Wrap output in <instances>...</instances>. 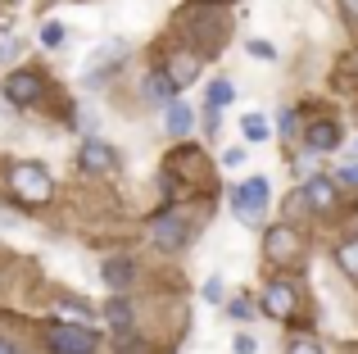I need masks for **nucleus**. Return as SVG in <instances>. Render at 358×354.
<instances>
[{
    "instance_id": "f257e3e1",
    "label": "nucleus",
    "mask_w": 358,
    "mask_h": 354,
    "mask_svg": "<svg viewBox=\"0 0 358 354\" xmlns=\"http://www.w3.org/2000/svg\"><path fill=\"white\" fill-rule=\"evenodd\" d=\"M9 191L23 204H50L55 182H50V173H45V164L27 160V164H14V169H9Z\"/></svg>"
},
{
    "instance_id": "f03ea898",
    "label": "nucleus",
    "mask_w": 358,
    "mask_h": 354,
    "mask_svg": "<svg viewBox=\"0 0 358 354\" xmlns=\"http://www.w3.org/2000/svg\"><path fill=\"white\" fill-rule=\"evenodd\" d=\"M231 204H236V218L241 222L259 227L263 213H268V182H263V177H245L236 191H231Z\"/></svg>"
},
{
    "instance_id": "7ed1b4c3",
    "label": "nucleus",
    "mask_w": 358,
    "mask_h": 354,
    "mask_svg": "<svg viewBox=\"0 0 358 354\" xmlns=\"http://www.w3.org/2000/svg\"><path fill=\"white\" fill-rule=\"evenodd\" d=\"M45 346H50V354H96L100 341H96V332L82 327V323H59V327H50Z\"/></svg>"
},
{
    "instance_id": "20e7f679",
    "label": "nucleus",
    "mask_w": 358,
    "mask_h": 354,
    "mask_svg": "<svg viewBox=\"0 0 358 354\" xmlns=\"http://www.w3.org/2000/svg\"><path fill=\"white\" fill-rule=\"evenodd\" d=\"M122 59H127V41H105V45H96V50L87 55L82 78H87V82H100V78H109L114 69H122Z\"/></svg>"
},
{
    "instance_id": "39448f33",
    "label": "nucleus",
    "mask_w": 358,
    "mask_h": 354,
    "mask_svg": "<svg viewBox=\"0 0 358 354\" xmlns=\"http://www.w3.org/2000/svg\"><path fill=\"white\" fill-rule=\"evenodd\" d=\"M263 255H268L272 264H299L304 246H299V236L290 227H268V236H263Z\"/></svg>"
},
{
    "instance_id": "423d86ee",
    "label": "nucleus",
    "mask_w": 358,
    "mask_h": 354,
    "mask_svg": "<svg viewBox=\"0 0 358 354\" xmlns=\"http://www.w3.org/2000/svg\"><path fill=\"white\" fill-rule=\"evenodd\" d=\"M5 100L9 105H36V100H41V91H45V82H41V73H9L5 78Z\"/></svg>"
},
{
    "instance_id": "0eeeda50",
    "label": "nucleus",
    "mask_w": 358,
    "mask_h": 354,
    "mask_svg": "<svg viewBox=\"0 0 358 354\" xmlns=\"http://www.w3.org/2000/svg\"><path fill=\"white\" fill-rule=\"evenodd\" d=\"M295 304H299V295H295L290 282H272L268 291H263V313H268V318H290Z\"/></svg>"
},
{
    "instance_id": "6e6552de",
    "label": "nucleus",
    "mask_w": 358,
    "mask_h": 354,
    "mask_svg": "<svg viewBox=\"0 0 358 354\" xmlns=\"http://www.w3.org/2000/svg\"><path fill=\"white\" fill-rule=\"evenodd\" d=\"M164 78L173 82L177 91H182V87H191V82L200 78V55H191V50H182V55H168V64H164Z\"/></svg>"
},
{
    "instance_id": "1a4fd4ad",
    "label": "nucleus",
    "mask_w": 358,
    "mask_h": 354,
    "mask_svg": "<svg viewBox=\"0 0 358 354\" xmlns=\"http://www.w3.org/2000/svg\"><path fill=\"white\" fill-rule=\"evenodd\" d=\"M186 236H191V227H186V218H177V213H164V218L155 222V241H159L164 250L186 246Z\"/></svg>"
},
{
    "instance_id": "9d476101",
    "label": "nucleus",
    "mask_w": 358,
    "mask_h": 354,
    "mask_svg": "<svg viewBox=\"0 0 358 354\" xmlns=\"http://www.w3.org/2000/svg\"><path fill=\"white\" fill-rule=\"evenodd\" d=\"M78 164L87 173H109L118 160H114V150H109L105 141H87V146H82V155H78Z\"/></svg>"
},
{
    "instance_id": "9b49d317",
    "label": "nucleus",
    "mask_w": 358,
    "mask_h": 354,
    "mask_svg": "<svg viewBox=\"0 0 358 354\" xmlns=\"http://www.w3.org/2000/svg\"><path fill=\"white\" fill-rule=\"evenodd\" d=\"M299 200H308L313 209H331V204H336V182H331V177H308Z\"/></svg>"
},
{
    "instance_id": "f8f14e48",
    "label": "nucleus",
    "mask_w": 358,
    "mask_h": 354,
    "mask_svg": "<svg viewBox=\"0 0 358 354\" xmlns=\"http://www.w3.org/2000/svg\"><path fill=\"white\" fill-rule=\"evenodd\" d=\"M100 277L109 282V291H127L131 277H136V264H131V259H109V264L100 268Z\"/></svg>"
},
{
    "instance_id": "ddd939ff",
    "label": "nucleus",
    "mask_w": 358,
    "mask_h": 354,
    "mask_svg": "<svg viewBox=\"0 0 358 354\" xmlns=\"http://www.w3.org/2000/svg\"><path fill=\"white\" fill-rule=\"evenodd\" d=\"M341 146V127L336 123H313L308 127V150L313 155H327V150H336Z\"/></svg>"
},
{
    "instance_id": "4468645a",
    "label": "nucleus",
    "mask_w": 358,
    "mask_h": 354,
    "mask_svg": "<svg viewBox=\"0 0 358 354\" xmlns=\"http://www.w3.org/2000/svg\"><path fill=\"white\" fill-rule=\"evenodd\" d=\"M164 127H168L173 136H186V132H191V109H186L177 96L164 105Z\"/></svg>"
},
{
    "instance_id": "2eb2a0df",
    "label": "nucleus",
    "mask_w": 358,
    "mask_h": 354,
    "mask_svg": "<svg viewBox=\"0 0 358 354\" xmlns=\"http://www.w3.org/2000/svg\"><path fill=\"white\" fill-rule=\"evenodd\" d=\"M173 96H177V87L164 78V69H159V73H150V78H145V100H150V105H168Z\"/></svg>"
},
{
    "instance_id": "dca6fc26",
    "label": "nucleus",
    "mask_w": 358,
    "mask_h": 354,
    "mask_svg": "<svg viewBox=\"0 0 358 354\" xmlns=\"http://www.w3.org/2000/svg\"><path fill=\"white\" fill-rule=\"evenodd\" d=\"M336 264H341L345 277H354V282H358V236H350V241L336 246Z\"/></svg>"
},
{
    "instance_id": "f3484780",
    "label": "nucleus",
    "mask_w": 358,
    "mask_h": 354,
    "mask_svg": "<svg viewBox=\"0 0 358 354\" xmlns=\"http://www.w3.org/2000/svg\"><path fill=\"white\" fill-rule=\"evenodd\" d=\"M231 100H236V87H231L227 78H213L209 82V109H213V114H222Z\"/></svg>"
},
{
    "instance_id": "a211bd4d",
    "label": "nucleus",
    "mask_w": 358,
    "mask_h": 354,
    "mask_svg": "<svg viewBox=\"0 0 358 354\" xmlns=\"http://www.w3.org/2000/svg\"><path fill=\"white\" fill-rule=\"evenodd\" d=\"M241 132H245V141H254V146H259V141H268V118H263V114H245L241 118Z\"/></svg>"
},
{
    "instance_id": "6ab92c4d",
    "label": "nucleus",
    "mask_w": 358,
    "mask_h": 354,
    "mask_svg": "<svg viewBox=\"0 0 358 354\" xmlns=\"http://www.w3.org/2000/svg\"><path fill=\"white\" fill-rule=\"evenodd\" d=\"M105 318H109V327H114V332H127V327H131L127 300H109V304H105Z\"/></svg>"
},
{
    "instance_id": "aec40b11",
    "label": "nucleus",
    "mask_w": 358,
    "mask_h": 354,
    "mask_svg": "<svg viewBox=\"0 0 358 354\" xmlns=\"http://www.w3.org/2000/svg\"><path fill=\"white\" fill-rule=\"evenodd\" d=\"M227 318H236V323L259 318V313H254V300H250V295H236V300H227Z\"/></svg>"
},
{
    "instance_id": "412c9836",
    "label": "nucleus",
    "mask_w": 358,
    "mask_h": 354,
    "mask_svg": "<svg viewBox=\"0 0 358 354\" xmlns=\"http://www.w3.org/2000/svg\"><path fill=\"white\" fill-rule=\"evenodd\" d=\"M64 41H69V32H64V23H45V27H41V45H50V50H59Z\"/></svg>"
},
{
    "instance_id": "4be33fe9",
    "label": "nucleus",
    "mask_w": 358,
    "mask_h": 354,
    "mask_svg": "<svg viewBox=\"0 0 358 354\" xmlns=\"http://www.w3.org/2000/svg\"><path fill=\"white\" fill-rule=\"evenodd\" d=\"M14 55H18V36L9 32V27H0V64L14 59Z\"/></svg>"
},
{
    "instance_id": "5701e85b",
    "label": "nucleus",
    "mask_w": 358,
    "mask_h": 354,
    "mask_svg": "<svg viewBox=\"0 0 358 354\" xmlns=\"http://www.w3.org/2000/svg\"><path fill=\"white\" fill-rule=\"evenodd\" d=\"M59 318H69V323H87L91 313H87V304H78V300H69V304H59Z\"/></svg>"
},
{
    "instance_id": "b1692460",
    "label": "nucleus",
    "mask_w": 358,
    "mask_h": 354,
    "mask_svg": "<svg viewBox=\"0 0 358 354\" xmlns=\"http://www.w3.org/2000/svg\"><path fill=\"white\" fill-rule=\"evenodd\" d=\"M222 295H227V291H222V282H218V277H209V282H204V300H209V304H222Z\"/></svg>"
},
{
    "instance_id": "393cba45",
    "label": "nucleus",
    "mask_w": 358,
    "mask_h": 354,
    "mask_svg": "<svg viewBox=\"0 0 358 354\" xmlns=\"http://www.w3.org/2000/svg\"><path fill=\"white\" fill-rule=\"evenodd\" d=\"M231 350H236V354H254V350H259V341H254L250 332H241V337L231 341Z\"/></svg>"
},
{
    "instance_id": "a878e982",
    "label": "nucleus",
    "mask_w": 358,
    "mask_h": 354,
    "mask_svg": "<svg viewBox=\"0 0 358 354\" xmlns=\"http://www.w3.org/2000/svg\"><path fill=\"white\" fill-rule=\"evenodd\" d=\"M290 354H322V346H317L313 337H299L295 346H290Z\"/></svg>"
},
{
    "instance_id": "bb28decb",
    "label": "nucleus",
    "mask_w": 358,
    "mask_h": 354,
    "mask_svg": "<svg viewBox=\"0 0 358 354\" xmlns=\"http://www.w3.org/2000/svg\"><path fill=\"white\" fill-rule=\"evenodd\" d=\"M295 127H299V114H295V109H286V114H281V136L290 141V136H295Z\"/></svg>"
},
{
    "instance_id": "cd10ccee",
    "label": "nucleus",
    "mask_w": 358,
    "mask_h": 354,
    "mask_svg": "<svg viewBox=\"0 0 358 354\" xmlns=\"http://www.w3.org/2000/svg\"><path fill=\"white\" fill-rule=\"evenodd\" d=\"M336 182H345V186H358V164H345V169L336 173Z\"/></svg>"
},
{
    "instance_id": "c85d7f7f",
    "label": "nucleus",
    "mask_w": 358,
    "mask_h": 354,
    "mask_svg": "<svg viewBox=\"0 0 358 354\" xmlns=\"http://www.w3.org/2000/svg\"><path fill=\"white\" fill-rule=\"evenodd\" d=\"M250 55H259V59H277V50H272L268 41H250Z\"/></svg>"
},
{
    "instance_id": "c756f323",
    "label": "nucleus",
    "mask_w": 358,
    "mask_h": 354,
    "mask_svg": "<svg viewBox=\"0 0 358 354\" xmlns=\"http://www.w3.org/2000/svg\"><path fill=\"white\" fill-rule=\"evenodd\" d=\"M222 164H227V169H241V164H245V150H227V155H222Z\"/></svg>"
},
{
    "instance_id": "7c9ffc66",
    "label": "nucleus",
    "mask_w": 358,
    "mask_h": 354,
    "mask_svg": "<svg viewBox=\"0 0 358 354\" xmlns=\"http://www.w3.org/2000/svg\"><path fill=\"white\" fill-rule=\"evenodd\" d=\"M341 5H345V14H350L354 23H358V0H341Z\"/></svg>"
},
{
    "instance_id": "2f4dec72",
    "label": "nucleus",
    "mask_w": 358,
    "mask_h": 354,
    "mask_svg": "<svg viewBox=\"0 0 358 354\" xmlns=\"http://www.w3.org/2000/svg\"><path fill=\"white\" fill-rule=\"evenodd\" d=\"M0 354H18L14 346H9V341H0Z\"/></svg>"
}]
</instances>
